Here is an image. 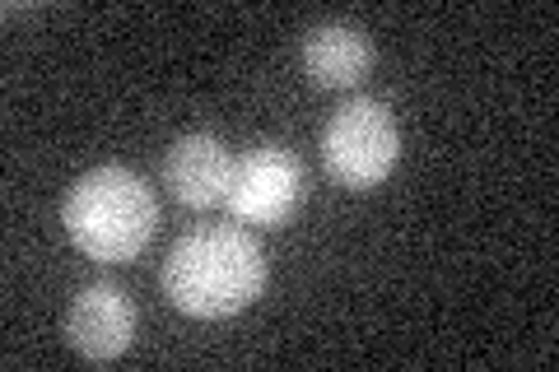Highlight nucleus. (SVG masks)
I'll list each match as a JSON object with an SVG mask.
<instances>
[{
	"mask_svg": "<svg viewBox=\"0 0 559 372\" xmlns=\"http://www.w3.org/2000/svg\"><path fill=\"white\" fill-rule=\"evenodd\" d=\"M401 158V127L378 98H349L322 131V168L345 191H373Z\"/></svg>",
	"mask_w": 559,
	"mask_h": 372,
	"instance_id": "obj_3",
	"label": "nucleus"
},
{
	"mask_svg": "<svg viewBox=\"0 0 559 372\" xmlns=\"http://www.w3.org/2000/svg\"><path fill=\"white\" fill-rule=\"evenodd\" d=\"M66 340L90 363H112L135 340V308L117 285H90L66 312Z\"/></svg>",
	"mask_w": 559,
	"mask_h": 372,
	"instance_id": "obj_5",
	"label": "nucleus"
},
{
	"mask_svg": "<svg viewBox=\"0 0 559 372\" xmlns=\"http://www.w3.org/2000/svg\"><path fill=\"white\" fill-rule=\"evenodd\" d=\"M373 65V47L355 24H318L304 38V70L322 88H355Z\"/></svg>",
	"mask_w": 559,
	"mask_h": 372,
	"instance_id": "obj_7",
	"label": "nucleus"
},
{
	"mask_svg": "<svg viewBox=\"0 0 559 372\" xmlns=\"http://www.w3.org/2000/svg\"><path fill=\"white\" fill-rule=\"evenodd\" d=\"M266 289V252L242 228H197L164 261V298L187 316L219 322L252 308Z\"/></svg>",
	"mask_w": 559,
	"mask_h": 372,
	"instance_id": "obj_1",
	"label": "nucleus"
},
{
	"mask_svg": "<svg viewBox=\"0 0 559 372\" xmlns=\"http://www.w3.org/2000/svg\"><path fill=\"white\" fill-rule=\"evenodd\" d=\"M234 164L238 158L219 145L215 135L191 131L164 158V182L173 191V201H182L187 209H210L229 196L234 182Z\"/></svg>",
	"mask_w": 559,
	"mask_h": 372,
	"instance_id": "obj_6",
	"label": "nucleus"
},
{
	"mask_svg": "<svg viewBox=\"0 0 559 372\" xmlns=\"http://www.w3.org/2000/svg\"><path fill=\"white\" fill-rule=\"evenodd\" d=\"M61 224L90 261L121 265L150 247L154 224H159V201H154V191L140 172L103 164L75 177V187L66 191Z\"/></svg>",
	"mask_w": 559,
	"mask_h": 372,
	"instance_id": "obj_2",
	"label": "nucleus"
},
{
	"mask_svg": "<svg viewBox=\"0 0 559 372\" xmlns=\"http://www.w3.org/2000/svg\"><path fill=\"white\" fill-rule=\"evenodd\" d=\"M229 209L238 224L280 228L304 201V164L285 145H257L234 164Z\"/></svg>",
	"mask_w": 559,
	"mask_h": 372,
	"instance_id": "obj_4",
	"label": "nucleus"
}]
</instances>
